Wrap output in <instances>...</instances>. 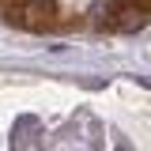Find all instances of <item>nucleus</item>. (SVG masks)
Wrapping results in <instances>:
<instances>
[{
	"mask_svg": "<svg viewBox=\"0 0 151 151\" xmlns=\"http://www.w3.org/2000/svg\"><path fill=\"white\" fill-rule=\"evenodd\" d=\"M151 12L140 4V0H117V12H113V30L121 34H132V30H144L147 27Z\"/></svg>",
	"mask_w": 151,
	"mask_h": 151,
	"instance_id": "nucleus-2",
	"label": "nucleus"
},
{
	"mask_svg": "<svg viewBox=\"0 0 151 151\" xmlns=\"http://www.w3.org/2000/svg\"><path fill=\"white\" fill-rule=\"evenodd\" d=\"M4 19L12 27H27V30H49L57 27V0H12L4 8Z\"/></svg>",
	"mask_w": 151,
	"mask_h": 151,
	"instance_id": "nucleus-1",
	"label": "nucleus"
},
{
	"mask_svg": "<svg viewBox=\"0 0 151 151\" xmlns=\"http://www.w3.org/2000/svg\"><path fill=\"white\" fill-rule=\"evenodd\" d=\"M140 4H144V8H147V12H151V0H140Z\"/></svg>",
	"mask_w": 151,
	"mask_h": 151,
	"instance_id": "nucleus-4",
	"label": "nucleus"
},
{
	"mask_svg": "<svg viewBox=\"0 0 151 151\" xmlns=\"http://www.w3.org/2000/svg\"><path fill=\"white\" fill-rule=\"evenodd\" d=\"M113 12H117V0H94L87 23H91L94 30H113Z\"/></svg>",
	"mask_w": 151,
	"mask_h": 151,
	"instance_id": "nucleus-3",
	"label": "nucleus"
}]
</instances>
